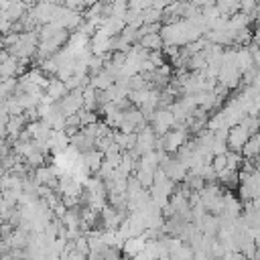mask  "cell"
Instances as JSON below:
<instances>
[{"label":"cell","instance_id":"d6986e66","mask_svg":"<svg viewBox=\"0 0 260 260\" xmlns=\"http://www.w3.org/2000/svg\"><path fill=\"white\" fill-rule=\"evenodd\" d=\"M211 167H213V171H215V173H217V171H221V169H225V167H228L225 154H215V156L211 158Z\"/></svg>","mask_w":260,"mask_h":260},{"label":"cell","instance_id":"ba28073f","mask_svg":"<svg viewBox=\"0 0 260 260\" xmlns=\"http://www.w3.org/2000/svg\"><path fill=\"white\" fill-rule=\"evenodd\" d=\"M79 160H81V165H83V167L89 171V175H91V173H98V171H100V165H102V160H104V152L98 150V148H93V150L81 152Z\"/></svg>","mask_w":260,"mask_h":260},{"label":"cell","instance_id":"603a6c76","mask_svg":"<svg viewBox=\"0 0 260 260\" xmlns=\"http://www.w3.org/2000/svg\"><path fill=\"white\" fill-rule=\"evenodd\" d=\"M112 2H114V4H128L130 0H112Z\"/></svg>","mask_w":260,"mask_h":260},{"label":"cell","instance_id":"30bf717a","mask_svg":"<svg viewBox=\"0 0 260 260\" xmlns=\"http://www.w3.org/2000/svg\"><path fill=\"white\" fill-rule=\"evenodd\" d=\"M138 45H140L142 49H146L148 53H150V51H162V47H165L160 32H146V35H142V37L138 39Z\"/></svg>","mask_w":260,"mask_h":260},{"label":"cell","instance_id":"5bb4252c","mask_svg":"<svg viewBox=\"0 0 260 260\" xmlns=\"http://www.w3.org/2000/svg\"><path fill=\"white\" fill-rule=\"evenodd\" d=\"M114 79H116L114 73H110L108 69H102L100 73H95L93 77H89V85H93L95 89L102 91V89H108V87L114 83Z\"/></svg>","mask_w":260,"mask_h":260},{"label":"cell","instance_id":"3957f363","mask_svg":"<svg viewBox=\"0 0 260 260\" xmlns=\"http://www.w3.org/2000/svg\"><path fill=\"white\" fill-rule=\"evenodd\" d=\"M156 132L150 128V124H146V126H142L138 132H136V144H134V152L138 154V156H142V154H146V152H150V150H156Z\"/></svg>","mask_w":260,"mask_h":260},{"label":"cell","instance_id":"ffe728a7","mask_svg":"<svg viewBox=\"0 0 260 260\" xmlns=\"http://www.w3.org/2000/svg\"><path fill=\"white\" fill-rule=\"evenodd\" d=\"M242 258V252H225L221 260H240Z\"/></svg>","mask_w":260,"mask_h":260},{"label":"cell","instance_id":"7a4b0ae2","mask_svg":"<svg viewBox=\"0 0 260 260\" xmlns=\"http://www.w3.org/2000/svg\"><path fill=\"white\" fill-rule=\"evenodd\" d=\"M148 124L156 132V136H162L165 132H169L171 128L177 126V120H175V116L169 108H156L152 112V116L148 118Z\"/></svg>","mask_w":260,"mask_h":260},{"label":"cell","instance_id":"44dd1931","mask_svg":"<svg viewBox=\"0 0 260 260\" xmlns=\"http://www.w3.org/2000/svg\"><path fill=\"white\" fill-rule=\"evenodd\" d=\"M189 2H193L195 6H199V8H203V6H211V4H215V0H189Z\"/></svg>","mask_w":260,"mask_h":260},{"label":"cell","instance_id":"9c48e42d","mask_svg":"<svg viewBox=\"0 0 260 260\" xmlns=\"http://www.w3.org/2000/svg\"><path fill=\"white\" fill-rule=\"evenodd\" d=\"M26 124H28V120L24 118V112L22 114H18V116H10L8 118V122H6V134H8V138L10 140H14V138H18V134L26 128Z\"/></svg>","mask_w":260,"mask_h":260},{"label":"cell","instance_id":"d4e9b609","mask_svg":"<svg viewBox=\"0 0 260 260\" xmlns=\"http://www.w3.org/2000/svg\"><path fill=\"white\" fill-rule=\"evenodd\" d=\"M0 197H2V195H0Z\"/></svg>","mask_w":260,"mask_h":260},{"label":"cell","instance_id":"8992f818","mask_svg":"<svg viewBox=\"0 0 260 260\" xmlns=\"http://www.w3.org/2000/svg\"><path fill=\"white\" fill-rule=\"evenodd\" d=\"M32 179H35L39 185H45V187L57 189V179H59V175H57V171H55V167H53V165H51V167L43 165V167L32 169Z\"/></svg>","mask_w":260,"mask_h":260},{"label":"cell","instance_id":"2e32d148","mask_svg":"<svg viewBox=\"0 0 260 260\" xmlns=\"http://www.w3.org/2000/svg\"><path fill=\"white\" fill-rule=\"evenodd\" d=\"M215 8L219 10L221 16H232L234 12L240 10V0H215Z\"/></svg>","mask_w":260,"mask_h":260},{"label":"cell","instance_id":"5b68a950","mask_svg":"<svg viewBox=\"0 0 260 260\" xmlns=\"http://www.w3.org/2000/svg\"><path fill=\"white\" fill-rule=\"evenodd\" d=\"M248 138H250V132L244 128V126H240V124H236V126H230L228 128V150H236V152H240L242 150V146L248 142Z\"/></svg>","mask_w":260,"mask_h":260},{"label":"cell","instance_id":"6da1fadb","mask_svg":"<svg viewBox=\"0 0 260 260\" xmlns=\"http://www.w3.org/2000/svg\"><path fill=\"white\" fill-rule=\"evenodd\" d=\"M187 140H189V130L183 124H177L175 128H171L169 132H165L162 136L156 138V150H165L169 154H175Z\"/></svg>","mask_w":260,"mask_h":260},{"label":"cell","instance_id":"e0dca14e","mask_svg":"<svg viewBox=\"0 0 260 260\" xmlns=\"http://www.w3.org/2000/svg\"><path fill=\"white\" fill-rule=\"evenodd\" d=\"M258 124H260L258 116H250V114H246V116L240 120V126H244L250 134H256V132H258Z\"/></svg>","mask_w":260,"mask_h":260},{"label":"cell","instance_id":"4fadbf2b","mask_svg":"<svg viewBox=\"0 0 260 260\" xmlns=\"http://www.w3.org/2000/svg\"><path fill=\"white\" fill-rule=\"evenodd\" d=\"M142 248H144V238H142V236H132V238H126V240H124V244H122V254H124L126 258H132V256H136L138 252H142Z\"/></svg>","mask_w":260,"mask_h":260},{"label":"cell","instance_id":"7c38bea8","mask_svg":"<svg viewBox=\"0 0 260 260\" xmlns=\"http://www.w3.org/2000/svg\"><path fill=\"white\" fill-rule=\"evenodd\" d=\"M28 234H30V232H24V230H20V228H14V230L10 232V236L6 238L8 244H10V250H24V248L28 246Z\"/></svg>","mask_w":260,"mask_h":260},{"label":"cell","instance_id":"cb8c5ba5","mask_svg":"<svg viewBox=\"0 0 260 260\" xmlns=\"http://www.w3.org/2000/svg\"><path fill=\"white\" fill-rule=\"evenodd\" d=\"M0 77H2V71H0Z\"/></svg>","mask_w":260,"mask_h":260},{"label":"cell","instance_id":"277c9868","mask_svg":"<svg viewBox=\"0 0 260 260\" xmlns=\"http://www.w3.org/2000/svg\"><path fill=\"white\" fill-rule=\"evenodd\" d=\"M81 89H83V87L71 89V91H67V93L57 102V106H59V110L63 112V116H65V118H67V116H71V114H77V112L83 108Z\"/></svg>","mask_w":260,"mask_h":260},{"label":"cell","instance_id":"8fae6325","mask_svg":"<svg viewBox=\"0 0 260 260\" xmlns=\"http://www.w3.org/2000/svg\"><path fill=\"white\" fill-rule=\"evenodd\" d=\"M112 138L114 142L118 144V148L124 152V150H132L134 144H136V132H120V130H114L112 132Z\"/></svg>","mask_w":260,"mask_h":260},{"label":"cell","instance_id":"7402d4cb","mask_svg":"<svg viewBox=\"0 0 260 260\" xmlns=\"http://www.w3.org/2000/svg\"><path fill=\"white\" fill-rule=\"evenodd\" d=\"M132 260H150V258H148L144 252H138L136 256H132Z\"/></svg>","mask_w":260,"mask_h":260},{"label":"cell","instance_id":"ac0fdd59","mask_svg":"<svg viewBox=\"0 0 260 260\" xmlns=\"http://www.w3.org/2000/svg\"><path fill=\"white\" fill-rule=\"evenodd\" d=\"M258 8V0H240V12L254 14Z\"/></svg>","mask_w":260,"mask_h":260},{"label":"cell","instance_id":"9a60e30c","mask_svg":"<svg viewBox=\"0 0 260 260\" xmlns=\"http://www.w3.org/2000/svg\"><path fill=\"white\" fill-rule=\"evenodd\" d=\"M81 100H83V110L98 112V89L93 85H83L81 89Z\"/></svg>","mask_w":260,"mask_h":260},{"label":"cell","instance_id":"52a82bcc","mask_svg":"<svg viewBox=\"0 0 260 260\" xmlns=\"http://www.w3.org/2000/svg\"><path fill=\"white\" fill-rule=\"evenodd\" d=\"M69 146H73V148L81 154V152H87V150H93V148H95V138L87 136V134L79 128L75 134L69 136Z\"/></svg>","mask_w":260,"mask_h":260}]
</instances>
